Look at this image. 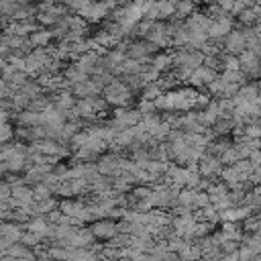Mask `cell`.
I'll use <instances>...</instances> for the list:
<instances>
[{
	"label": "cell",
	"instance_id": "6da1fadb",
	"mask_svg": "<svg viewBox=\"0 0 261 261\" xmlns=\"http://www.w3.org/2000/svg\"><path fill=\"white\" fill-rule=\"evenodd\" d=\"M104 98H106L104 102H108V104L126 106V102H128V98H130V90L126 88V84L112 80V82L104 88Z\"/></svg>",
	"mask_w": 261,
	"mask_h": 261
},
{
	"label": "cell",
	"instance_id": "7a4b0ae2",
	"mask_svg": "<svg viewBox=\"0 0 261 261\" xmlns=\"http://www.w3.org/2000/svg\"><path fill=\"white\" fill-rule=\"evenodd\" d=\"M155 49H157V47H155L151 41L143 39V41H133L130 45H126L124 55H126V57H130V59L143 61V59H147V57H149V55H151Z\"/></svg>",
	"mask_w": 261,
	"mask_h": 261
},
{
	"label": "cell",
	"instance_id": "3957f363",
	"mask_svg": "<svg viewBox=\"0 0 261 261\" xmlns=\"http://www.w3.org/2000/svg\"><path fill=\"white\" fill-rule=\"evenodd\" d=\"M239 61H241V71L245 75H259L261 73V57L255 51H251V49L243 51L239 55Z\"/></svg>",
	"mask_w": 261,
	"mask_h": 261
},
{
	"label": "cell",
	"instance_id": "277c9868",
	"mask_svg": "<svg viewBox=\"0 0 261 261\" xmlns=\"http://www.w3.org/2000/svg\"><path fill=\"white\" fill-rule=\"evenodd\" d=\"M224 47L228 53L232 55H241L243 51L249 49V43H247V33H241V31H230L224 39Z\"/></svg>",
	"mask_w": 261,
	"mask_h": 261
},
{
	"label": "cell",
	"instance_id": "5b68a950",
	"mask_svg": "<svg viewBox=\"0 0 261 261\" xmlns=\"http://www.w3.org/2000/svg\"><path fill=\"white\" fill-rule=\"evenodd\" d=\"M230 31H232V20H230V16L226 14V16L214 18V20L210 22V29H208V37L216 41V39H222V37H226Z\"/></svg>",
	"mask_w": 261,
	"mask_h": 261
},
{
	"label": "cell",
	"instance_id": "8992f818",
	"mask_svg": "<svg viewBox=\"0 0 261 261\" xmlns=\"http://www.w3.org/2000/svg\"><path fill=\"white\" fill-rule=\"evenodd\" d=\"M108 12H110V8H108L102 0H94L86 10L80 12V16H84V20H88V22H98V20H102Z\"/></svg>",
	"mask_w": 261,
	"mask_h": 261
},
{
	"label": "cell",
	"instance_id": "52a82bcc",
	"mask_svg": "<svg viewBox=\"0 0 261 261\" xmlns=\"http://www.w3.org/2000/svg\"><path fill=\"white\" fill-rule=\"evenodd\" d=\"M214 80H216L214 69H212V67H206V65L196 67V69L190 73V77H188V82H190L192 86H204V84L210 86Z\"/></svg>",
	"mask_w": 261,
	"mask_h": 261
},
{
	"label": "cell",
	"instance_id": "ba28073f",
	"mask_svg": "<svg viewBox=\"0 0 261 261\" xmlns=\"http://www.w3.org/2000/svg\"><path fill=\"white\" fill-rule=\"evenodd\" d=\"M220 163H222L220 157H202L200 159V165H198V173L204 175V177H212V175H216V173L222 171Z\"/></svg>",
	"mask_w": 261,
	"mask_h": 261
},
{
	"label": "cell",
	"instance_id": "9c48e42d",
	"mask_svg": "<svg viewBox=\"0 0 261 261\" xmlns=\"http://www.w3.org/2000/svg\"><path fill=\"white\" fill-rule=\"evenodd\" d=\"M53 39V31L51 29H37L35 33H31L29 41L33 43L35 49H45L49 47V41Z\"/></svg>",
	"mask_w": 261,
	"mask_h": 261
},
{
	"label": "cell",
	"instance_id": "30bf717a",
	"mask_svg": "<svg viewBox=\"0 0 261 261\" xmlns=\"http://www.w3.org/2000/svg\"><path fill=\"white\" fill-rule=\"evenodd\" d=\"M12 200L16 202V206H29L33 204V190L27 186H12Z\"/></svg>",
	"mask_w": 261,
	"mask_h": 261
},
{
	"label": "cell",
	"instance_id": "8fae6325",
	"mask_svg": "<svg viewBox=\"0 0 261 261\" xmlns=\"http://www.w3.org/2000/svg\"><path fill=\"white\" fill-rule=\"evenodd\" d=\"M118 230H116V224L112 220H98L94 226H92V234L94 237H104V239H110L114 237Z\"/></svg>",
	"mask_w": 261,
	"mask_h": 261
},
{
	"label": "cell",
	"instance_id": "7c38bea8",
	"mask_svg": "<svg viewBox=\"0 0 261 261\" xmlns=\"http://www.w3.org/2000/svg\"><path fill=\"white\" fill-rule=\"evenodd\" d=\"M175 14V2L171 0H155V18H169Z\"/></svg>",
	"mask_w": 261,
	"mask_h": 261
},
{
	"label": "cell",
	"instance_id": "4fadbf2b",
	"mask_svg": "<svg viewBox=\"0 0 261 261\" xmlns=\"http://www.w3.org/2000/svg\"><path fill=\"white\" fill-rule=\"evenodd\" d=\"M151 65L161 73V71H167L171 65H175V61H173V55H169V53H159V55L153 57Z\"/></svg>",
	"mask_w": 261,
	"mask_h": 261
},
{
	"label": "cell",
	"instance_id": "5bb4252c",
	"mask_svg": "<svg viewBox=\"0 0 261 261\" xmlns=\"http://www.w3.org/2000/svg\"><path fill=\"white\" fill-rule=\"evenodd\" d=\"M190 14H194V2H190V0H177L175 2V18H186V16H190Z\"/></svg>",
	"mask_w": 261,
	"mask_h": 261
},
{
	"label": "cell",
	"instance_id": "9a60e30c",
	"mask_svg": "<svg viewBox=\"0 0 261 261\" xmlns=\"http://www.w3.org/2000/svg\"><path fill=\"white\" fill-rule=\"evenodd\" d=\"M51 196V188L47 186V184H39L35 190H33V198L37 200V202H41V200H47Z\"/></svg>",
	"mask_w": 261,
	"mask_h": 261
},
{
	"label": "cell",
	"instance_id": "2e32d148",
	"mask_svg": "<svg viewBox=\"0 0 261 261\" xmlns=\"http://www.w3.org/2000/svg\"><path fill=\"white\" fill-rule=\"evenodd\" d=\"M92 2H94V0H67L65 4H67V8H71L73 12H77V14H80V12H82V10H86Z\"/></svg>",
	"mask_w": 261,
	"mask_h": 261
},
{
	"label": "cell",
	"instance_id": "e0dca14e",
	"mask_svg": "<svg viewBox=\"0 0 261 261\" xmlns=\"http://www.w3.org/2000/svg\"><path fill=\"white\" fill-rule=\"evenodd\" d=\"M6 92H8V84L2 80V75H0V100L6 96Z\"/></svg>",
	"mask_w": 261,
	"mask_h": 261
},
{
	"label": "cell",
	"instance_id": "ac0fdd59",
	"mask_svg": "<svg viewBox=\"0 0 261 261\" xmlns=\"http://www.w3.org/2000/svg\"><path fill=\"white\" fill-rule=\"evenodd\" d=\"M234 2H241L243 6H253L255 4V0H234Z\"/></svg>",
	"mask_w": 261,
	"mask_h": 261
},
{
	"label": "cell",
	"instance_id": "d6986e66",
	"mask_svg": "<svg viewBox=\"0 0 261 261\" xmlns=\"http://www.w3.org/2000/svg\"><path fill=\"white\" fill-rule=\"evenodd\" d=\"M2 16H4V14H0V27L4 24V18H2Z\"/></svg>",
	"mask_w": 261,
	"mask_h": 261
}]
</instances>
